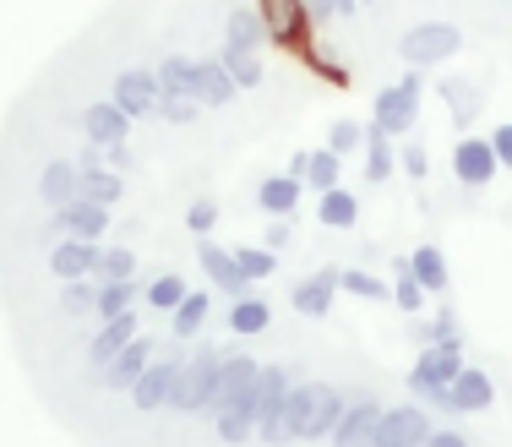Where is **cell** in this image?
<instances>
[{"label":"cell","mask_w":512,"mask_h":447,"mask_svg":"<svg viewBox=\"0 0 512 447\" xmlns=\"http://www.w3.org/2000/svg\"><path fill=\"white\" fill-rule=\"evenodd\" d=\"M99 257H104V251L93 246V240H55V251H50V273H55L60 284H71V279H93Z\"/></svg>","instance_id":"19"},{"label":"cell","mask_w":512,"mask_h":447,"mask_svg":"<svg viewBox=\"0 0 512 447\" xmlns=\"http://www.w3.org/2000/svg\"><path fill=\"white\" fill-rule=\"evenodd\" d=\"M425 344H463V333H458V317L453 311H436L431 317V328H420Z\"/></svg>","instance_id":"46"},{"label":"cell","mask_w":512,"mask_h":447,"mask_svg":"<svg viewBox=\"0 0 512 447\" xmlns=\"http://www.w3.org/2000/svg\"><path fill=\"white\" fill-rule=\"evenodd\" d=\"M137 306V284H99V311H93V317L99 322H109V317H126V311Z\"/></svg>","instance_id":"40"},{"label":"cell","mask_w":512,"mask_h":447,"mask_svg":"<svg viewBox=\"0 0 512 447\" xmlns=\"http://www.w3.org/2000/svg\"><path fill=\"white\" fill-rule=\"evenodd\" d=\"M496 404V382L485 377V371L463 366L458 382H453V415H480V409Z\"/></svg>","instance_id":"23"},{"label":"cell","mask_w":512,"mask_h":447,"mask_svg":"<svg viewBox=\"0 0 512 447\" xmlns=\"http://www.w3.org/2000/svg\"><path fill=\"white\" fill-rule=\"evenodd\" d=\"M60 311H66V317H93V311H99V284L93 279L60 284Z\"/></svg>","instance_id":"36"},{"label":"cell","mask_w":512,"mask_h":447,"mask_svg":"<svg viewBox=\"0 0 512 447\" xmlns=\"http://www.w3.org/2000/svg\"><path fill=\"white\" fill-rule=\"evenodd\" d=\"M425 300H431V295H425L420 279L409 273V257H398V262H393V306H398V311H420Z\"/></svg>","instance_id":"38"},{"label":"cell","mask_w":512,"mask_h":447,"mask_svg":"<svg viewBox=\"0 0 512 447\" xmlns=\"http://www.w3.org/2000/svg\"><path fill=\"white\" fill-rule=\"evenodd\" d=\"M338 289H344V295H355V300H376V306H382V300H393V289L376 279V273H360V268H338Z\"/></svg>","instance_id":"37"},{"label":"cell","mask_w":512,"mask_h":447,"mask_svg":"<svg viewBox=\"0 0 512 447\" xmlns=\"http://www.w3.org/2000/svg\"><path fill=\"white\" fill-rule=\"evenodd\" d=\"M39 202L50 213H60V208H71L77 202V164L71 159H50L39 169Z\"/></svg>","instance_id":"20"},{"label":"cell","mask_w":512,"mask_h":447,"mask_svg":"<svg viewBox=\"0 0 512 447\" xmlns=\"http://www.w3.org/2000/svg\"><path fill=\"white\" fill-rule=\"evenodd\" d=\"M256 382H262V366L256 355H224V371H218V388H213V409H240V404H256Z\"/></svg>","instance_id":"10"},{"label":"cell","mask_w":512,"mask_h":447,"mask_svg":"<svg viewBox=\"0 0 512 447\" xmlns=\"http://www.w3.org/2000/svg\"><path fill=\"white\" fill-rule=\"evenodd\" d=\"M109 104H120L131 120H153L158 104H164V88H158V71L126 66L115 82H109Z\"/></svg>","instance_id":"7"},{"label":"cell","mask_w":512,"mask_h":447,"mask_svg":"<svg viewBox=\"0 0 512 447\" xmlns=\"http://www.w3.org/2000/svg\"><path fill=\"white\" fill-rule=\"evenodd\" d=\"M256 11H262L267 44H278L295 60H311V11H300V0H256Z\"/></svg>","instance_id":"5"},{"label":"cell","mask_w":512,"mask_h":447,"mask_svg":"<svg viewBox=\"0 0 512 447\" xmlns=\"http://www.w3.org/2000/svg\"><path fill=\"white\" fill-rule=\"evenodd\" d=\"M158 88H164V99H197V60L191 55H164Z\"/></svg>","instance_id":"27"},{"label":"cell","mask_w":512,"mask_h":447,"mask_svg":"<svg viewBox=\"0 0 512 447\" xmlns=\"http://www.w3.org/2000/svg\"><path fill=\"white\" fill-rule=\"evenodd\" d=\"M77 197L99 202V208H115L126 197V175L120 169H77Z\"/></svg>","instance_id":"25"},{"label":"cell","mask_w":512,"mask_h":447,"mask_svg":"<svg viewBox=\"0 0 512 447\" xmlns=\"http://www.w3.org/2000/svg\"><path fill=\"white\" fill-rule=\"evenodd\" d=\"M327 148L344 159V153H355L365 148V126H355V120H333V131H327Z\"/></svg>","instance_id":"43"},{"label":"cell","mask_w":512,"mask_h":447,"mask_svg":"<svg viewBox=\"0 0 512 447\" xmlns=\"http://www.w3.org/2000/svg\"><path fill=\"white\" fill-rule=\"evenodd\" d=\"M333 295H338V268H316L311 279L295 284V311L300 317H327V311H333Z\"/></svg>","instance_id":"21"},{"label":"cell","mask_w":512,"mask_h":447,"mask_svg":"<svg viewBox=\"0 0 512 447\" xmlns=\"http://www.w3.org/2000/svg\"><path fill=\"white\" fill-rule=\"evenodd\" d=\"M180 366H186V355H153V366L142 371L137 382H131V409L137 415H158V409H169V393H175V377Z\"/></svg>","instance_id":"8"},{"label":"cell","mask_w":512,"mask_h":447,"mask_svg":"<svg viewBox=\"0 0 512 447\" xmlns=\"http://www.w3.org/2000/svg\"><path fill=\"white\" fill-rule=\"evenodd\" d=\"M235 262H240V273H246V279L256 284V279H267V273L278 268V257L267 246H235Z\"/></svg>","instance_id":"42"},{"label":"cell","mask_w":512,"mask_h":447,"mask_svg":"<svg viewBox=\"0 0 512 447\" xmlns=\"http://www.w3.org/2000/svg\"><path fill=\"white\" fill-rule=\"evenodd\" d=\"M267 322H273V306H267L262 295H240L235 306H229V328L235 333H262Z\"/></svg>","instance_id":"35"},{"label":"cell","mask_w":512,"mask_h":447,"mask_svg":"<svg viewBox=\"0 0 512 447\" xmlns=\"http://www.w3.org/2000/svg\"><path fill=\"white\" fill-rule=\"evenodd\" d=\"M137 322H142V311H126V317H109V322H99V333L88 338V371H104L109 360L120 355V349L137 338Z\"/></svg>","instance_id":"18"},{"label":"cell","mask_w":512,"mask_h":447,"mask_svg":"<svg viewBox=\"0 0 512 447\" xmlns=\"http://www.w3.org/2000/svg\"><path fill=\"white\" fill-rule=\"evenodd\" d=\"M398 164H404V175H414V180H425V148H414V142H409V148L398 153Z\"/></svg>","instance_id":"49"},{"label":"cell","mask_w":512,"mask_h":447,"mask_svg":"<svg viewBox=\"0 0 512 447\" xmlns=\"http://www.w3.org/2000/svg\"><path fill=\"white\" fill-rule=\"evenodd\" d=\"M284 240H289V224H273V229H267V251H278Z\"/></svg>","instance_id":"52"},{"label":"cell","mask_w":512,"mask_h":447,"mask_svg":"<svg viewBox=\"0 0 512 447\" xmlns=\"http://www.w3.org/2000/svg\"><path fill=\"white\" fill-rule=\"evenodd\" d=\"M398 169V153H393V137H387L382 126H365V180L371 186H387V175Z\"/></svg>","instance_id":"26"},{"label":"cell","mask_w":512,"mask_h":447,"mask_svg":"<svg viewBox=\"0 0 512 447\" xmlns=\"http://www.w3.org/2000/svg\"><path fill=\"white\" fill-rule=\"evenodd\" d=\"M376 426H382V404L371 393L349 398L333 426V447H376Z\"/></svg>","instance_id":"12"},{"label":"cell","mask_w":512,"mask_h":447,"mask_svg":"<svg viewBox=\"0 0 512 447\" xmlns=\"http://www.w3.org/2000/svg\"><path fill=\"white\" fill-rule=\"evenodd\" d=\"M235 82H229V71L218 66V55H202L197 60V104L202 110H224V104H235Z\"/></svg>","instance_id":"22"},{"label":"cell","mask_w":512,"mask_h":447,"mask_svg":"<svg viewBox=\"0 0 512 447\" xmlns=\"http://www.w3.org/2000/svg\"><path fill=\"white\" fill-rule=\"evenodd\" d=\"M207 311H213V295L191 289V295L175 306V317H169V333H175V338H197V333H202V322H207Z\"/></svg>","instance_id":"33"},{"label":"cell","mask_w":512,"mask_h":447,"mask_svg":"<svg viewBox=\"0 0 512 447\" xmlns=\"http://www.w3.org/2000/svg\"><path fill=\"white\" fill-rule=\"evenodd\" d=\"M218 66L229 71V82H235L240 93H256L262 88V55H251V50H218Z\"/></svg>","instance_id":"32"},{"label":"cell","mask_w":512,"mask_h":447,"mask_svg":"<svg viewBox=\"0 0 512 447\" xmlns=\"http://www.w3.org/2000/svg\"><path fill=\"white\" fill-rule=\"evenodd\" d=\"M197 110H202L197 99H164V104H158V120H169V126H191Z\"/></svg>","instance_id":"47"},{"label":"cell","mask_w":512,"mask_h":447,"mask_svg":"<svg viewBox=\"0 0 512 447\" xmlns=\"http://www.w3.org/2000/svg\"><path fill=\"white\" fill-rule=\"evenodd\" d=\"M425 447H469V437H463V431H431Z\"/></svg>","instance_id":"50"},{"label":"cell","mask_w":512,"mask_h":447,"mask_svg":"<svg viewBox=\"0 0 512 447\" xmlns=\"http://www.w3.org/2000/svg\"><path fill=\"white\" fill-rule=\"evenodd\" d=\"M148 366H153V338H142V333H137L115 360H109L104 371H93V382H99V388H109V393H131V382H137Z\"/></svg>","instance_id":"14"},{"label":"cell","mask_w":512,"mask_h":447,"mask_svg":"<svg viewBox=\"0 0 512 447\" xmlns=\"http://www.w3.org/2000/svg\"><path fill=\"white\" fill-rule=\"evenodd\" d=\"M409 273L420 279V289H425V295H447V284H453V279H447V257L431 246V240H425V246L409 257Z\"/></svg>","instance_id":"30"},{"label":"cell","mask_w":512,"mask_h":447,"mask_svg":"<svg viewBox=\"0 0 512 447\" xmlns=\"http://www.w3.org/2000/svg\"><path fill=\"white\" fill-rule=\"evenodd\" d=\"M316 219H322L327 229H355V224H360V202H355V191H344V186L322 191V202H316Z\"/></svg>","instance_id":"31"},{"label":"cell","mask_w":512,"mask_h":447,"mask_svg":"<svg viewBox=\"0 0 512 447\" xmlns=\"http://www.w3.org/2000/svg\"><path fill=\"white\" fill-rule=\"evenodd\" d=\"M131 273H137V251L115 246V251H104V257H99V268H93V279H99V284H126Z\"/></svg>","instance_id":"41"},{"label":"cell","mask_w":512,"mask_h":447,"mask_svg":"<svg viewBox=\"0 0 512 447\" xmlns=\"http://www.w3.org/2000/svg\"><path fill=\"white\" fill-rule=\"evenodd\" d=\"M491 148H496V164H502V169H512V120H507V126H496V131H491Z\"/></svg>","instance_id":"48"},{"label":"cell","mask_w":512,"mask_h":447,"mask_svg":"<svg viewBox=\"0 0 512 447\" xmlns=\"http://www.w3.org/2000/svg\"><path fill=\"white\" fill-rule=\"evenodd\" d=\"M453 175L463 180V186H491V180L502 175L491 137H458L453 142Z\"/></svg>","instance_id":"15"},{"label":"cell","mask_w":512,"mask_h":447,"mask_svg":"<svg viewBox=\"0 0 512 447\" xmlns=\"http://www.w3.org/2000/svg\"><path fill=\"white\" fill-rule=\"evenodd\" d=\"M104 159H109V169H131V148L120 142V148H104Z\"/></svg>","instance_id":"51"},{"label":"cell","mask_w":512,"mask_h":447,"mask_svg":"<svg viewBox=\"0 0 512 447\" xmlns=\"http://www.w3.org/2000/svg\"><path fill=\"white\" fill-rule=\"evenodd\" d=\"M442 93H447V104H453V120H458V126H469V115L480 110V93H474L469 82H447Z\"/></svg>","instance_id":"44"},{"label":"cell","mask_w":512,"mask_h":447,"mask_svg":"<svg viewBox=\"0 0 512 447\" xmlns=\"http://www.w3.org/2000/svg\"><path fill=\"white\" fill-rule=\"evenodd\" d=\"M414 120H420V71H409L404 82H393V88L376 93V126H382L387 137L414 131Z\"/></svg>","instance_id":"9"},{"label":"cell","mask_w":512,"mask_h":447,"mask_svg":"<svg viewBox=\"0 0 512 447\" xmlns=\"http://www.w3.org/2000/svg\"><path fill=\"white\" fill-rule=\"evenodd\" d=\"M142 295H148V306H153V311H175L180 300L191 295V289H186V279H180V273H158V279L142 289Z\"/></svg>","instance_id":"39"},{"label":"cell","mask_w":512,"mask_h":447,"mask_svg":"<svg viewBox=\"0 0 512 447\" xmlns=\"http://www.w3.org/2000/svg\"><path fill=\"white\" fill-rule=\"evenodd\" d=\"M306 11L311 17H333V0H306Z\"/></svg>","instance_id":"53"},{"label":"cell","mask_w":512,"mask_h":447,"mask_svg":"<svg viewBox=\"0 0 512 447\" xmlns=\"http://www.w3.org/2000/svg\"><path fill=\"white\" fill-rule=\"evenodd\" d=\"M197 268L207 273V279H213V289H224V295H246V273H240V262H235V251H224V246H218V240L213 235H202L197 240Z\"/></svg>","instance_id":"16"},{"label":"cell","mask_w":512,"mask_h":447,"mask_svg":"<svg viewBox=\"0 0 512 447\" xmlns=\"http://www.w3.org/2000/svg\"><path fill=\"white\" fill-rule=\"evenodd\" d=\"M218 431V442L224 447H246L256 442V404H240V409H218V415H207Z\"/></svg>","instance_id":"28"},{"label":"cell","mask_w":512,"mask_h":447,"mask_svg":"<svg viewBox=\"0 0 512 447\" xmlns=\"http://www.w3.org/2000/svg\"><path fill=\"white\" fill-rule=\"evenodd\" d=\"M463 371V344H425V355L409 366V393L425 398L431 409L453 415V382Z\"/></svg>","instance_id":"3"},{"label":"cell","mask_w":512,"mask_h":447,"mask_svg":"<svg viewBox=\"0 0 512 447\" xmlns=\"http://www.w3.org/2000/svg\"><path fill=\"white\" fill-rule=\"evenodd\" d=\"M50 235H60V240H93L99 246L104 240V229H109V208H99V202H71V208H60V213H50Z\"/></svg>","instance_id":"13"},{"label":"cell","mask_w":512,"mask_h":447,"mask_svg":"<svg viewBox=\"0 0 512 447\" xmlns=\"http://www.w3.org/2000/svg\"><path fill=\"white\" fill-rule=\"evenodd\" d=\"M213 224H218V202H213V197H197V202L186 208V229L202 240V235H213Z\"/></svg>","instance_id":"45"},{"label":"cell","mask_w":512,"mask_h":447,"mask_svg":"<svg viewBox=\"0 0 512 447\" xmlns=\"http://www.w3.org/2000/svg\"><path fill=\"white\" fill-rule=\"evenodd\" d=\"M224 355L229 349H218V344H197L186 355V366H180V377H175V393H169V409H175V415H207V409H213V388H218V371H224Z\"/></svg>","instance_id":"2"},{"label":"cell","mask_w":512,"mask_h":447,"mask_svg":"<svg viewBox=\"0 0 512 447\" xmlns=\"http://www.w3.org/2000/svg\"><path fill=\"white\" fill-rule=\"evenodd\" d=\"M431 415L420 404H393L382 409V426H376V447H425L431 442Z\"/></svg>","instance_id":"11"},{"label":"cell","mask_w":512,"mask_h":447,"mask_svg":"<svg viewBox=\"0 0 512 447\" xmlns=\"http://www.w3.org/2000/svg\"><path fill=\"white\" fill-rule=\"evenodd\" d=\"M300 191H306V180H295V175H267L262 186H256V208L273 213V219H289V213L300 208Z\"/></svg>","instance_id":"24"},{"label":"cell","mask_w":512,"mask_h":447,"mask_svg":"<svg viewBox=\"0 0 512 447\" xmlns=\"http://www.w3.org/2000/svg\"><path fill=\"white\" fill-rule=\"evenodd\" d=\"M289 393H295V371H289V366H262V382H256V442H267V447H289V442H295V437H289V426H284Z\"/></svg>","instance_id":"4"},{"label":"cell","mask_w":512,"mask_h":447,"mask_svg":"<svg viewBox=\"0 0 512 447\" xmlns=\"http://www.w3.org/2000/svg\"><path fill=\"white\" fill-rule=\"evenodd\" d=\"M338 415H344V393H338L333 382H295V393H289V404H284V426L295 442L333 437Z\"/></svg>","instance_id":"1"},{"label":"cell","mask_w":512,"mask_h":447,"mask_svg":"<svg viewBox=\"0 0 512 447\" xmlns=\"http://www.w3.org/2000/svg\"><path fill=\"white\" fill-rule=\"evenodd\" d=\"M306 186H311V191H333V186H344V159H338L333 148L306 153Z\"/></svg>","instance_id":"34"},{"label":"cell","mask_w":512,"mask_h":447,"mask_svg":"<svg viewBox=\"0 0 512 447\" xmlns=\"http://www.w3.org/2000/svg\"><path fill=\"white\" fill-rule=\"evenodd\" d=\"M458 50H463V33L453 22H420V28H409L404 39H398V55H404L409 71L442 66V60H453Z\"/></svg>","instance_id":"6"},{"label":"cell","mask_w":512,"mask_h":447,"mask_svg":"<svg viewBox=\"0 0 512 447\" xmlns=\"http://www.w3.org/2000/svg\"><path fill=\"white\" fill-rule=\"evenodd\" d=\"M82 137L99 142V148H120V142L131 137V115L109 99H93L88 110H82Z\"/></svg>","instance_id":"17"},{"label":"cell","mask_w":512,"mask_h":447,"mask_svg":"<svg viewBox=\"0 0 512 447\" xmlns=\"http://www.w3.org/2000/svg\"><path fill=\"white\" fill-rule=\"evenodd\" d=\"M267 39V28H262V11L256 6H235L229 11V22H224V44L229 50H251L256 55V44Z\"/></svg>","instance_id":"29"}]
</instances>
